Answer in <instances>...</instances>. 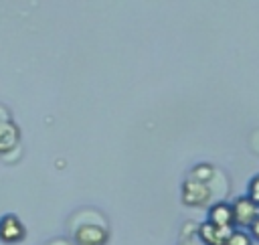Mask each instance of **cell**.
Here are the masks:
<instances>
[{
    "instance_id": "7c38bea8",
    "label": "cell",
    "mask_w": 259,
    "mask_h": 245,
    "mask_svg": "<svg viewBox=\"0 0 259 245\" xmlns=\"http://www.w3.org/2000/svg\"><path fill=\"white\" fill-rule=\"evenodd\" d=\"M45 245H73V241H69V239H65V237H57V239L47 241Z\"/></svg>"
},
{
    "instance_id": "3957f363",
    "label": "cell",
    "mask_w": 259,
    "mask_h": 245,
    "mask_svg": "<svg viewBox=\"0 0 259 245\" xmlns=\"http://www.w3.org/2000/svg\"><path fill=\"white\" fill-rule=\"evenodd\" d=\"M24 237H26V227L18 215L6 213L0 217V241L2 243L14 245V243H20Z\"/></svg>"
},
{
    "instance_id": "30bf717a",
    "label": "cell",
    "mask_w": 259,
    "mask_h": 245,
    "mask_svg": "<svg viewBox=\"0 0 259 245\" xmlns=\"http://www.w3.org/2000/svg\"><path fill=\"white\" fill-rule=\"evenodd\" d=\"M247 198L259 207V174H255L249 180V194H247Z\"/></svg>"
},
{
    "instance_id": "277c9868",
    "label": "cell",
    "mask_w": 259,
    "mask_h": 245,
    "mask_svg": "<svg viewBox=\"0 0 259 245\" xmlns=\"http://www.w3.org/2000/svg\"><path fill=\"white\" fill-rule=\"evenodd\" d=\"M231 213H233V225L245 229L251 227V223L259 217V207L251 202L247 196H237L235 202L231 205Z\"/></svg>"
},
{
    "instance_id": "ba28073f",
    "label": "cell",
    "mask_w": 259,
    "mask_h": 245,
    "mask_svg": "<svg viewBox=\"0 0 259 245\" xmlns=\"http://www.w3.org/2000/svg\"><path fill=\"white\" fill-rule=\"evenodd\" d=\"M212 176H214V166L204 164V162L196 164V166L190 170V174H188V178H192V180H196V182H204V184H208V182L212 180Z\"/></svg>"
},
{
    "instance_id": "6da1fadb",
    "label": "cell",
    "mask_w": 259,
    "mask_h": 245,
    "mask_svg": "<svg viewBox=\"0 0 259 245\" xmlns=\"http://www.w3.org/2000/svg\"><path fill=\"white\" fill-rule=\"evenodd\" d=\"M109 231L101 221H83L73 227V245H105Z\"/></svg>"
},
{
    "instance_id": "7a4b0ae2",
    "label": "cell",
    "mask_w": 259,
    "mask_h": 245,
    "mask_svg": "<svg viewBox=\"0 0 259 245\" xmlns=\"http://www.w3.org/2000/svg\"><path fill=\"white\" fill-rule=\"evenodd\" d=\"M180 196H182V202L186 207H204L212 198V188L204 182H196L192 178H186L182 182Z\"/></svg>"
},
{
    "instance_id": "8fae6325",
    "label": "cell",
    "mask_w": 259,
    "mask_h": 245,
    "mask_svg": "<svg viewBox=\"0 0 259 245\" xmlns=\"http://www.w3.org/2000/svg\"><path fill=\"white\" fill-rule=\"evenodd\" d=\"M249 229H251V239L259 241V217H257V219L251 223V227H249Z\"/></svg>"
},
{
    "instance_id": "9c48e42d",
    "label": "cell",
    "mask_w": 259,
    "mask_h": 245,
    "mask_svg": "<svg viewBox=\"0 0 259 245\" xmlns=\"http://www.w3.org/2000/svg\"><path fill=\"white\" fill-rule=\"evenodd\" d=\"M225 245H253V239L249 233H245L243 229H233L231 235L227 237Z\"/></svg>"
},
{
    "instance_id": "52a82bcc",
    "label": "cell",
    "mask_w": 259,
    "mask_h": 245,
    "mask_svg": "<svg viewBox=\"0 0 259 245\" xmlns=\"http://www.w3.org/2000/svg\"><path fill=\"white\" fill-rule=\"evenodd\" d=\"M231 231H233V229L214 227V225H210L208 221L198 227V235H200V239H202L204 245H225V241H227V237L231 235Z\"/></svg>"
},
{
    "instance_id": "5b68a950",
    "label": "cell",
    "mask_w": 259,
    "mask_h": 245,
    "mask_svg": "<svg viewBox=\"0 0 259 245\" xmlns=\"http://www.w3.org/2000/svg\"><path fill=\"white\" fill-rule=\"evenodd\" d=\"M20 144V128L8 115L0 119V156L10 154Z\"/></svg>"
},
{
    "instance_id": "8992f818",
    "label": "cell",
    "mask_w": 259,
    "mask_h": 245,
    "mask_svg": "<svg viewBox=\"0 0 259 245\" xmlns=\"http://www.w3.org/2000/svg\"><path fill=\"white\" fill-rule=\"evenodd\" d=\"M208 223L221 229H233V213H231V205L225 200H219L214 205H210L208 209Z\"/></svg>"
}]
</instances>
